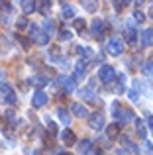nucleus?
Masks as SVG:
<instances>
[{"label":"nucleus","instance_id":"obj_40","mask_svg":"<svg viewBox=\"0 0 153 155\" xmlns=\"http://www.w3.org/2000/svg\"><path fill=\"white\" fill-rule=\"evenodd\" d=\"M118 155H130V153H128L126 149H120V151H118Z\"/></svg>","mask_w":153,"mask_h":155},{"label":"nucleus","instance_id":"obj_15","mask_svg":"<svg viewBox=\"0 0 153 155\" xmlns=\"http://www.w3.org/2000/svg\"><path fill=\"white\" fill-rule=\"evenodd\" d=\"M61 16H63V20H71V18H75V6H71V4H63V8H61Z\"/></svg>","mask_w":153,"mask_h":155},{"label":"nucleus","instance_id":"obj_2","mask_svg":"<svg viewBox=\"0 0 153 155\" xmlns=\"http://www.w3.org/2000/svg\"><path fill=\"white\" fill-rule=\"evenodd\" d=\"M28 28L31 30V41H35L37 45H47V43H49V35H47L41 28L34 26V24H30Z\"/></svg>","mask_w":153,"mask_h":155},{"label":"nucleus","instance_id":"obj_9","mask_svg":"<svg viewBox=\"0 0 153 155\" xmlns=\"http://www.w3.org/2000/svg\"><path fill=\"white\" fill-rule=\"evenodd\" d=\"M57 81H59V83H61L63 91H67V92H73L75 88H76V87H75L76 83L73 81V77H69V75H61V77H59Z\"/></svg>","mask_w":153,"mask_h":155},{"label":"nucleus","instance_id":"obj_39","mask_svg":"<svg viewBox=\"0 0 153 155\" xmlns=\"http://www.w3.org/2000/svg\"><path fill=\"white\" fill-rule=\"evenodd\" d=\"M20 41H22V45L26 47V49H30V41H28V39H24V38H20Z\"/></svg>","mask_w":153,"mask_h":155},{"label":"nucleus","instance_id":"obj_1","mask_svg":"<svg viewBox=\"0 0 153 155\" xmlns=\"http://www.w3.org/2000/svg\"><path fill=\"white\" fill-rule=\"evenodd\" d=\"M110 110H112V116H114L116 120H120V122H130V120H134V112H132L130 108H124L118 100H114V102H112Z\"/></svg>","mask_w":153,"mask_h":155},{"label":"nucleus","instance_id":"obj_11","mask_svg":"<svg viewBox=\"0 0 153 155\" xmlns=\"http://www.w3.org/2000/svg\"><path fill=\"white\" fill-rule=\"evenodd\" d=\"M142 43H143V47L153 45V28H147V30L142 31Z\"/></svg>","mask_w":153,"mask_h":155},{"label":"nucleus","instance_id":"obj_28","mask_svg":"<svg viewBox=\"0 0 153 155\" xmlns=\"http://www.w3.org/2000/svg\"><path fill=\"white\" fill-rule=\"evenodd\" d=\"M84 77H86V71H84V69H76L75 75H73V81L76 83V81H83Z\"/></svg>","mask_w":153,"mask_h":155},{"label":"nucleus","instance_id":"obj_22","mask_svg":"<svg viewBox=\"0 0 153 155\" xmlns=\"http://www.w3.org/2000/svg\"><path fill=\"white\" fill-rule=\"evenodd\" d=\"M108 137H116V136H118V134H120V126L118 124H112V126H108Z\"/></svg>","mask_w":153,"mask_h":155},{"label":"nucleus","instance_id":"obj_38","mask_svg":"<svg viewBox=\"0 0 153 155\" xmlns=\"http://www.w3.org/2000/svg\"><path fill=\"white\" fill-rule=\"evenodd\" d=\"M145 153L147 155H153V143H145Z\"/></svg>","mask_w":153,"mask_h":155},{"label":"nucleus","instance_id":"obj_12","mask_svg":"<svg viewBox=\"0 0 153 155\" xmlns=\"http://www.w3.org/2000/svg\"><path fill=\"white\" fill-rule=\"evenodd\" d=\"M71 112L75 114V116H88V110H86V106L84 104H80V102H73L71 104Z\"/></svg>","mask_w":153,"mask_h":155},{"label":"nucleus","instance_id":"obj_5","mask_svg":"<svg viewBox=\"0 0 153 155\" xmlns=\"http://www.w3.org/2000/svg\"><path fill=\"white\" fill-rule=\"evenodd\" d=\"M98 79L102 81V83H112V81L116 79V69L110 67V65H102V67L98 69Z\"/></svg>","mask_w":153,"mask_h":155},{"label":"nucleus","instance_id":"obj_30","mask_svg":"<svg viewBox=\"0 0 153 155\" xmlns=\"http://www.w3.org/2000/svg\"><path fill=\"white\" fill-rule=\"evenodd\" d=\"M83 6H84V10H86V12H94L96 6H98V2H83Z\"/></svg>","mask_w":153,"mask_h":155},{"label":"nucleus","instance_id":"obj_16","mask_svg":"<svg viewBox=\"0 0 153 155\" xmlns=\"http://www.w3.org/2000/svg\"><path fill=\"white\" fill-rule=\"evenodd\" d=\"M22 10H24V14H31V12L37 10V2H34V0H24Z\"/></svg>","mask_w":153,"mask_h":155},{"label":"nucleus","instance_id":"obj_8","mask_svg":"<svg viewBox=\"0 0 153 155\" xmlns=\"http://www.w3.org/2000/svg\"><path fill=\"white\" fill-rule=\"evenodd\" d=\"M47 100H49V96L43 91H35L34 96H31V106H34V108H43V106L47 104Z\"/></svg>","mask_w":153,"mask_h":155},{"label":"nucleus","instance_id":"obj_17","mask_svg":"<svg viewBox=\"0 0 153 155\" xmlns=\"http://www.w3.org/2000/svg\"><path fill=\"white\" fill-rule=\"evenodd\" d=\"M135 132H138L139 137H145L147 136V128H145V122L142 118H135Z\"/></svg>","mask_w":153,"mask_h":155},{"label":"nucleus","instance_id":"obj_23","mask_svg":"<svg viewBox=\"0 0 153 155\" xmlns=\"http://www.w3.org/2000/svg\"><path fill=\"white\" fill-rule=\"evenodd\" d=\"M37 10L41 12V14H49V10H51V2H37Z\"/></svg>","mask_w":153,"mask_h":155},{"label":"nucleus","instance_id":"obj_20","mask_svg":"<svg viewBox=\"0 0 153 155\" xmlns=\"http://www.w3.org/2000/svg\"><path fill=\"white\" fill-rule=\"evenodd\" d=\"M143 75L145 77H153V59H149V61H145V63H143Z\"/></svg>","mask_w":153,"mask_h":155},{"label":"nucleus","instance_id":"obj_19","mask_svg":"<svg viewBox=\"0 0 153 155\" xmlns=\"http://www.w3.org/2000/svg\"><path fill=\"white\" fill-rule=\"evenodd\" d=\"M45 124H47V134H49V136H55V134H57V124H55L51 118H45Z\"/></svg>","mask_w":153,"mask_h":155},{"label":"nucleus","instance_id":"obj_3","mask_svg":"<svg viewBox=\"0 0 153 155\" xmlns=\"http://www.w3.org/2000/svg\"><path fill=\"white\" fill-rule=\"evenodd\" d=\"M0 94L4 96V102H8V104H12V106L18 102V96H16L14 88H12L8 83H4V81L0 83Z\"/></svg>","mask_w":153,"mask_h":155},{"label":"nucleus","instance_id":"obj_21","mask_svg":"<svg viewBox=\"0 0 153 155\" xmlns=\"http://www.w3.org/2000/svg\"><path fill=\"white\" fill-rule=\"evenodd\" d=\"M122 143H124V145H126V147H128V149H132V151H134V153H139V149H138V145H135V143H134V141H132V140H128V137H126V136H124V137H122Z\"/></svg>","mask_w":153,"mask_h":155},{"label":"nucleus","instance_id":"obj_7","mask_svg":"<svg viewBox=\"0 0 153 155\" xmlns=\"http://www.w3.org/2000/svg\"><path fill=\"white\" fill-rule=\"evenodd\" d=\"M104 31H106V22H104V20H92L90 22V34L94 35L96 39L102 38Z\"/></svg>","mask_w":153,"mask_h":155},{"label":"nucleus","instance_id":"obj_24","mask_svg":"<svg viewBox=\"0 0 153 155\" xmlns=\"http://www.w3.org/2000/svg\"><path fill=\"white\" fill-rule=\"evenodd\" d=\"M75 28H76V31H79V34H83L84 28H86V22H84L83 18H76L75 20Z\"/></svg>","mask_w":153,"mask_h":155},{"label":"nucleus","instance_id":"obj_42","mask_svg":"<svg viewBox=\"0 0 153 155\" xmlns=\"http://www.w3.org/2000/svg\"><path fill=\"white\" fill-rule=\"evenodd\" d=\"M59 155H73V153H69V151H61Z\"/></svg>","mask_w":153,"mask_h":155},{"label":"nucleus","instance_id":"obj_31","mask_svg":"<svg viewBox=\"0 0 153 155\" xmlns=\"http://www.w3.org/2000/svg\"><path fill=\"white\" fill-rule=\"evenodd\" d=\"M124 84H126V77L120 75L118 77V92H124V91H126V87H124Z\"/></svg>","mask_w":153,"mask_h":155},{"label":"nucleus","instance_id":"obj_14","mask_svg":"<svg viewBox=\"0 0 153 155\" xmlns=\"http://www.w3.org/2000/svg\"><path fill=\"white\" fill-rule=\"evenodd\" d=\"M57 116H59V120H61L63 124H67V126L71 124V112L65 108V106H59L57 108Z\"/></svg>","mask_w":153,"mask_h":155},{"label":"nucleus","instance_id":"obj_43","mask_svg":"<svg viewBox=\"0 0 153 155\" xmlns=\"http://www.w3.org/2000/svg\"><path fill=\"white\" fill-rule=\"evenodd\" d=\"M94 155H104V153H102V151H96V153H94Z\"/></svg>","mask_w":153,"mask_h":155},{"label":"nucleus","instance_id":"obj_27","mask_svg":"<svg viewBox=\"0 0 153 155\" xmlns=\"http://www.w3.org/2000/svg\"><path fill=\"white\" fill-rule=\"evenodd\" d=\"M34 83L37 84L39 88H41V87H45V84H47V79H45L43 75H35V77H34Z\"/></svg>","mask_w":153,"mask_h":155},{"label":"nucleus","instance_id":"obj_25","mask_svg":"<svg viewBox=\"0 0 153 155\" xmlns=\"http://www.w3.org/2000/svg\"><path fill=\"white\" fill-rule=\"evenodd\" d=\"M4 116H6V122H8L10 126H16V112H14V110H8Z\"/></svg>","mask_w":153,"mask_h":155},{"label":"nucleus","instance_id":"obj_26","mask_svg":"<svg viewBox=\"0 0 153 155\" xmlns=\"http://www.w3.org/2000/svg\"><path fill=\"white\" fill-rule=\"evenodd\" d=\"M69 39H71V31L69 30H65V28L59 30V41H69Z\"/></svg>","mask_w":153,"mask_h":155},{"label":"nucleus","instance_id":"obj_33","mask_svg":"<svg viewBox=\"0 0 153 155\" xmlns=\"http://www.w3.org/2000/svg\"><path fill=\"white\" fill-rule=\"evenodd\" d=\"M128 96H130L132 102H139V94H138V91H135V88H132V91L128 92Z\"/></svg>","mask_w":153,"mask_h":155},{"label":"nucleus","instance_id":"obj_41","mask_svg":"<svg viewBox=\"0 0 153 155\" xmlns=\"http://www.w3.org/2000/svg\"><path fill=\"white\" fill-rule=\"evenodd\" d=\"M149 18H151V20H153V6H151V8H149Z\"/></svg>","mask_w":153,"mask_h":155},{"label":"nucleus","instance_id":"obj_37","mask_svg":"<svg viewBox=\"0 0 153 155\" xmlns=\"http://www.w3.org/2000/svg\"><path fill=\"white\" fill-rule=\"evenodd\" d=\"M114 6H116V10H124L126 6H130V2H114Z\"/></svg>","mask_w":153,"mask_h":155},{"label":"nucleus","instance_id":"obj_34","mask_svg":"<svg viewBox=\"0 0 153 155\" xmlns=\"http://www.w3.org/2000/svg\"><path fill=\"white\" fill-rule=\"evenodd\" d=\"M134 20H135V22H145V14L139 12V10H135L134 12Z\"/></svg>","mask_w":153,"mask_h":155},{"label":"nucleus","instance_id":"obj_35","mask_svg":"<svg viewBox=\"0 0 153 155\" xmlns=\"http://www.w3.org/2000/svg\"><path fill=\"white\" fill-rule=\"evenodd\" d=\"M145 120H147V126H149V132H153V114L147 112L145 114Z\"/></svg>","mask_w":153,"mask_h":155},{"label":"nucleus","instance_id":"obj_10","mask_svg":"<svg viewBox=\"0 0 153 155\" xmlns=\"http://www.w3.org/2000/svg\"><path fill=\"white\" fill-rule=\"evenodd\" d=\"M61 141L67 145V147L75 145V143H76V136H75V132H73V130H69V128L63 130V132H61Z\"/></svg>","mask_w":153,"mask_h":155},{"label":"nucleus","instance_id":"obj_4","mask_svg":"<svg viewBox=\"0 0 153 155\" xmlns=\"http://www.w3.org/2000/svg\"><path fill=\"white\" fill-rule=\"evenodd\" d=\"M106 49H108V53H110L112 57H118V55H122V53H124V41L120 38H110Z\"/></svg>","mask_w":153,"mask_h":155},{"label":"nucleus","instance_id":"obj_44","mask_svg":"<svg viewBox=\"0 0 153 155\" xmlns=\"http://www.w3.org/2000/svg\"><path fill=\"white\" fill-rule=\"evenodd\" d=\"M34 155H41V153H39V151H35V153H34Z\"/></svg>","mask_w":153,"mask_h":155},{"label":"nucleus","instance_id":"obj_32","mask_svg":"<svg viewBox=\"0 0 153 155\" xmlns=\"http://www.w3.org/2000/svg\"><path fill=\"white\" fill-rule=\"evenodd\" d=\"M28 26H30V24H28V20H26V18H20L18 22H16V28H18V30H26Z\"/></svg>","mask_w":153,"mask_h":155},{"label":"nucleus","instance_id":"obj_29","mask_svg":"<svg viewBox=\"0 0 153 155\" xmlns=\"http://www.w3.org/2000/svg\"><path fill=\"white\" fill-rule=\"evenodd\" d=\"M43 31H45L47 35L53 31V20H45V22H43Z\"/></svg>","mask_w":153,"mask_h":155},{"label":"nucleus","instance_id":"obj_13","mask_svg":"<svg viewBox=\"0 0 153 155\" xmlns=\"http://www.w3.org/2000/svg\"><path fill=\"white\" fill-rule=\"evenodd\" d=\"M90 151H92V141L80 140L79 141V155H90Z\"/></svg>","mask_w":153,"mask_h":155},{"label":"nucleus","instance_id":"obj_36","mask_svg":"<svg viewBox=\"0 0 153 155\" xmlns=\"http://www.w3.org/2000/svg\"><path fill=\"white\" fill-rule=\"evenodd\" d=\"M0 10L10 12V10H12V2H0Z\"/></svg>","mask_w":153,"mask_h":155},{"label":"nucleus","instance_id":"obj_6","mask_svg":"<svg viewBox=\"0 0 153 155\" xmlns=\"http://www.w3.org/2000/svg\"><path fill=\"white\" fill-rule=\"evenodd\" d=\"M88 126H90L92 130H96V132H100V130L106 126V120H104V116H102L100 112L88 114Z\"/></svg>","mask_w":153,"mask_h":155},{"label":"nucleus","instance_id":"obj_18","mask_svg":"<svg viewBox=\"0 0 153 155\" xmlns=\"http://www.w3.org/2000/svg\"><path fill=\"white\" fill-rule=\"evenodd\" d=\"M135 39H138V34H135L134 26H128V28H126V41H128V43H134Z\"/></svg>","mask_w":153,"mask_h":155}]
</instances>
